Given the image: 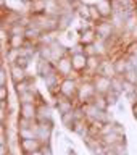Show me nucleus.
Listing matches in <instances>:
<instances>
[{
    "label": "nucleus",
    "instance_id": "nucleus-8",
    "mask_svg": "<svg viewBox=\"0 0 137 155\" xmlns=\"http://www.w3.org/2000/svg\"><path fill=\"white\" fill-rule=\"evenodd\" d=\"M19 150L23 153H32L36 150H41L42 149V140L39 137H26V139H19Z\"/></svg>",
    "mask_w": 137,
    "mask_h": 155
},
{
    "label": "nucleus",
    "instance_id": "nucleus-23",
    "mask_svg": "<svg viewBox=\"0 0 137 155\" xmlns=\"http://www.w3.org/2000/svg\"><path fill=\"white\" fill-rule=\"evenodd\" d=\"M42 153L44 155H53L52 153V149H50V145H48V144H44L42 145Z\"/></svg>",
    "mask_w": 137,
    "mask_h": 155
},
{
    "label": "nucleus",
    "instance_id": "nucleus-5",
    "mask_svg": "<svg viewBox=\"0 0 137 155\" xmlns=\"http://www.w3.org/2000/svg\"><path fill=\"white\" fill-rule=\"evenodd\" d=\"M94 28L97 31V36L100 39H105V41H110V39L116 34V28H115L113 23H110V19H102L100 23L94 24Z\"/></svg>",
    "mask_w": 137,
    "mask_h": 155
},
{
    "label": "nucleus",
    "instance_id": "nucleus-16",
    "mask_svg": "<svg viewBox=\"0 0 137 155\" xmlns=\"http://www.w3.org/2000/svg\"><path fill=\"white\" fill-rule=\"evenodd\" d=\"M113 61H115V70H116V74H118V76H123L129 68H132V66H131V63H129L128 55H121L118 58H115Z\"/></svg>",
    "mask_w": 137,
    "mask_h": 155
},
{
    "label": "nucleus",
    "instance_id": "nucleus-17",
    "mask_svg": "<svg viewBox=\"0 0 137 155\" xmlns=\"http://www.w3.org/2000/svg\"><path fill=\"white\" fill-rule=\"evenodd\" d=\"M74 12L77 13L82 21H89L90 23V5L89 3H84V2H79L74 7Z\"/></svg>",
    "mask_w": 137,
    "mask_h": 155
},
{
    "label": "nucleus",
    "instance_id": "nucleus-20",
    "mask_svg": "<svg viewBox=\"0 0 137 155\" xmlns=\"http://www.w3.org/2000/svg\"><path fill=\"white\" fill-rule=\"evenodd\" d=\"M119 94H121V92L115 91V89H111L108 94H105V97H106V100H108V104H110V105H115L116 102H118V99H119Z\"/></svg>",
    "mask_w": 137,
    "mask_h": 155
},
{
    "label": "nucleus",
    "instance_id": "nucleus-18",
    "mask_svg": "<svg viewBox=\"0 0 137 155\" xmlns=\"http://www.w3.org/2000/svg\"><path fill=\"white\" fill-rule=\"evenodd\" d=\"M95 104V107L99 110H102V111H106L108 110V107H110V104H108V100H106V97L103 95V94H97L95 95V99L92 100Z\"/></svg>",
    "mask_w": 137,
    "mask_h": 155
},
{
    "label": "nucleus",
    "instance_id": "nucleus-7",
    "mask_svg": "<svg viewBox=\"0 0 137 155\" xmlns=\"http://www.w3.org/2000/svg\"><path fill=\"white\" fill-rule=\"evenodd\" d=\"M55 107H57V110L60 115H66V113H70V111L74 110L77 107V104H76L74 99H70V97H66V95L58 94L55 97Z\"/></svg>",
    "mask_w": 137,
    "mask_h": 155
},
{
    "label": "nucleus",
    "instance_id": "nucleus-19",
    "mask_svg": "<svg viewBox=\"0 0 137 155\" xmlns=\"http://www.w3.org/2000/svg\"><path fill=\"white\" fill-rule=\"evenodd\" d=\"M123 78H124V81L137 86V68H129V70L123 74Z\"/></svg>",
    "mask_w": 137,
    "mask_h": 155
},
{
    "label": "nucleus",
    "instance_id": "nucleus-21",
    "mask_svg": "<svg viewBox=\"0 0 137 155\" xmlns=\"http://www.w3.org/2000/svg\"><path fill=\"white\" fill-rule=\"evenodd\" d=\"M10 92H8V86H0V100H8Z\"/></svg>",
    "mask_w": 137,
    "mask_h": 155
},
{
    "label": "nucleus",
    "instance_id": "nucleus-22",
    "mask_svg": "<svg viewBox=\"0 0 137 155\" xmlns=\"http://www.w3.org/2000/svg\"><path fill=\"white\" fill-rule=\"evenodd\" d=\"M84 53H86L87 57L97 55V52H95V47H94V44H90V45H84Z\"/></svg>",
    "mask_w": 137,
    "mask_h": 155
},
{
    "label": "nucleus",
    "instance_id": "nucleus-1",
    "mask_svg": "<svg viewBox=\"0 0 137 155\" xmlns=\"http://www.w3.org/2000/svg\"><path fill=\"white\" fill-rule=\"evenodd\" d=\"M97 95V91H95V86L92 79L89 81H81L79 82V89H77V95H76V104L77 107L82 105V104H89L95 99Z\"/></svg>",
    "mask_w": 137,
    "mask_h": 155
},
{
    "label": "nucleus",
    "instance_id": "nucleus-6",
    "mask_svg": "<svg viewBox=\"0 0 137 155\" xmlns=\"http://www.w3.org/2000/svg\"><path fill=\"white\" fill-rule=\"evenodd\" d=\"M92 82H94V86H95V91H97V94H108V92L113 89V79L108 76H103V74H94L92 76Z\"/></svg>",
    "mask_w": 137,
    "mask_h": 155
},
{
    "label": "nucleus",
    "instance_id": "nucleus-14",
    "mask_svg": "<svg viewBox=\"0 0 137 155\" xmlns=\"http://www.w3.org/2000/svg\"><path fill=\"white\" fill-rule=\"evenodd\" d=\"M99 74H103V76H108V78H116V70H115V61L111 60V58L105 57L103 60H102V65L99 68Z\"/></svg>",
    "mask_w": 137,
    "mask_h": 155
},
{
    "label": "nucleus",
    "instance_id": "nucleus-2",
    "mask_svg": "<svg viewBox=\"0 0 137 155\" xmlns=\"http://www.w3.org/2000/svg\"><path fill=\"white\" fill-rule=\"evenodd\" d=\"M77 89H79V81L77 78H63L60 81V91L61 95H66L70 99H74L76 100V95H77Z\"/></svg>",
    "mask_w": 137,
    "mask_h": 155
},
{
    "label": "nucleus",
    "instance_id": "nucleus-24",
    "mask_svg": "<svg viewBox=\"0 0 137 155\" xmlns=\"http://www.w3.org/2000/svg\"><path fill=\"white\" fill-rule=\"evenodd\" d=\"M68 2H70V7H71L73 10H74V7H76V5L81 2V0H68Z\"/></svg>",
    "mask_w": 137,
    "mask_h": 155
},
{
    "label": "nucleus",
    "instance_id": "nucleus-13",
    "mask_svg": "<svg viewBox=\"0 0 137 155\" xmlns=\"http://www.w3.org/2000/svg\"><path fill=\"white\" fill-rule=\"evenodd\" d=\"M28 45V39L24 37V34H10V39L7 42L8 48H13V50H21Z\"/></svg>",
    "mask_w": 137,
    "mask_h": 155
},
{
    "label": "nucleus",
    "instance_id": "nucleus-10",
    "mask_svg": "<svg viewBox=\"0 0 137 155\" xmlns=\"http://www.w3.org/2000/svg\"><path fill=\"white\" fill-rule=\"evenodd\" d=\"M19 118L37 121V104H19Z\"/></svg>",
    "mask_w": 137,
    "mask_h": 155
},
{
    "label": "nucleus",
    "instance_id": "nucleus-9",
    "mask_svg": "<svg viewBox=\"0 0 137 155\" xmlns=\"http://www.w3.org/2000/svg\"><path fill=\"white\" fill-rule=\"evenodd\" d=\"M95 7H97V10H99L102 19H111L115 16L113 0H99V2H95Z\"/></svg>",
    "mask_w": 137,
    "mask_h": 155
},
{
    "label": "nucleus",
    "instance_id": "nucleus-4",
    "mask_svg": "<svg viewBox=\"0 0 137 155\" xmlns=\"http://www.w3.org/2000/svg\"><path fill=\"white\" fill-rule=\"evenodd\" d=\"M5 65V63H3ZM8 68V74H10V79L15 86L19 84V82H24L29 79V74H28V68H24L18 63H11V65H7Z\"/></svg>",
    "mask_w": 137,
    "mask_h": 155
},
{
    "label": "nucleus",
    "instance_id": "nucleus-3",
    "mask_svg": "<svg viewBox=\"0 0 137 155\" xmlns=\"http://www.w3.org/2000/svg\"><path fill=\"white\" fill-rule=\"evenodd\" d=\"M55 71L61 78H71V74L74 73V68H73V60H71L70 52L55 61Z\"/></svg>",
    "mask_w": 137,
    "mask_h": 155
},
{
    "label": "nucleus",
    "instance_id": "nucleus-25",
    "mask_svg": "<svg viewBox=\"0 0 137 155\" xmlns=\"http://www.w3.org/2000/svg\"><path fill=\"white\" fill-rule=\"evenodd\" d=\"M24 155H44V153H42V149H41V150H36V152H32V153H24Z\"/></svg>",
    "mask_w": 137,
    "mask_h": 155
},
{
    "label": "nucleus",
    "instance_id": "nucleus-11",
    "mask_svg": "<svg viewBox=\"0 0 137 155\" xmlns=\"http://www.w3.org/2000/svg\"><path fill=\"white\" fill-rule=\"evenodd\" d=\"M71 60H73V68H74L76 74H81L87 70V55L84 52L81 53H70Z\"/></svg>",
    "mask_w": 137,
    "mask_h": 155
},
{
    "label": "nucleus",
    "instance_id": "nucleus-15",
    "mask_svg": "<svg viewBox=\"0 0 137 155\" xmlns=\"http://www.w3.org/2000/svg\"><path fill=\"white\" fill-rule=\"evenodd\" d=\"M47 8H48V2L47 0H31L29 2V13L32 15H44L47 13Z\"/></svg>",
    "mask_w": 137,
    "mask_h": 155
},
{
    "label": "nucleus",
    "instance_id": "nucleus-12",
    "mask_svg": "<svg viewBox=\"0 0 137 155\" xmlns=\"http://www.w3.org/2000/svg\"><path fill=\"white\" fill-rule=\"evenodd\" d=\"M97 39H99V36H97L95 28L89 26V28H84L79 32V39H77V42H79L81 45H90V44H94Z\"/></svg>",
    "mask_w": 137,
    "mask_h": 155
}]
</instances>
